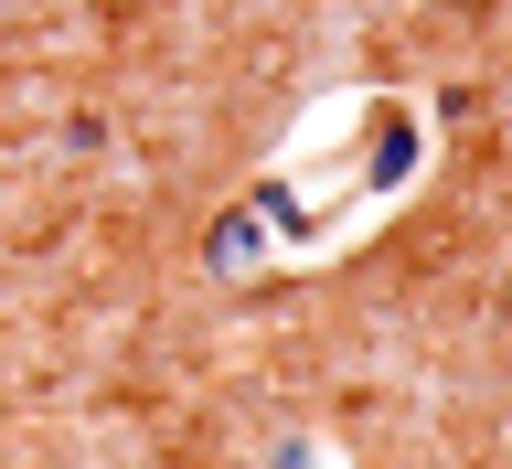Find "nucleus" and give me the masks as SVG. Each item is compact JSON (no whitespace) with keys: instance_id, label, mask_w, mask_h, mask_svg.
Masks as SVG:
<instances>
[{"instance_id":"nucleus-3","label":"nucleus","mask_w":512,"mask_h":469,"mask_svg":"<svg viewBox=\"0 0 512 469\" xmlns=\"http://www.w3.org/2000/svg\"><path fill=\"white\" fill-rule=\"evenodd\" d=\"M267 469H320V448H310V438H278V448H267Z\"/></svg>"},{"instance_id":"nucleus-1","label":"nucleus","mask_w":512,"mask_h":469,"mask_svg":"<svg viewBox=\"0 0 512 469\" xmlns=\"http://www.w3.org/2000/svg\"><path fill=\"white\" fill-rule=\"evenodd\" d=\"M203 267H214V278H256V267H267V214H256V203L214 214L203 224Z\"/></svg>"},{"instance_id":"nucleus-2","label":"nucleus","mask_w":512,"mask_h":469,"mask_svg":"<svg viewBox=\"0 0 512 469\" xmlns=\"http://www.w3.org/2000/svg\"><path fill=\"white\" fill-rule=\"evenodd\" d=\"M246 203L267 214V235H278V224H288V235H310V214H299V192H288V182H256Z\"/></svg>"}]
</instances>
